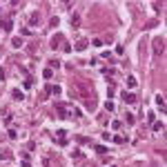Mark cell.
<instances>
[{"mask_svg": "<svg viewBox=\"0 0 167 167\" xmlns=\"http://www.w3.org/2000/svg\"><path fill=\"white\" fill-rule=\"evenodd\" d=\"M96 152H98V154H105V152H107V149H105L103 145H96Z\"/></svg>", "mask_w": 167, "mask_h": 167, "instance_id": "9a60e30c", "label": "cell"}, {"mask_svg": "<svg viewBox=\"0 0 167 167\" xmlns=\"http://www.w3.org/2000/svg\"><path fill=\"white\" fill-rule=\"evenodd\" d=\"M22 167H31V163L29 160H22Z\"/></svg>", "mask_w": 167, "mask_h": 167, "instance_id": "e0dca14e", "label": "cell"}, {"mask_svg": "<svg viewBox=\"0 0 167 167\" xmlns=\"http://www.w3.org/2000/svg\"><path fill=\"white\" fill-rule=\"evenodd\" d=\"M163 51H165V40H163V38H154V53H156V56H160Z\"/></svg>", "mask_w": 167, "mask_h": 167, "instance_id": "6da1fadb", "label": "cell"}, {"mask_svg": "<svg viewBox=\"0 0 167 167\" xmlns=\"http://www.w3.org/2000/svg\"><path fill=\"white\" fill-rule=\"evenodd\" d=\"M156 103L160 107V112H165V98H163V96H156Z\"/></svg>", "mask_w": 167, "mask_h": 167, "instance_id": "ba28073f", "label": "cell"}, {"mask_svg": "<svg viewBox=\"0 0 167 167\" xmlns=\"http://www.w3.org/2000/svg\"><path fill=\"white\" fill-rule=\"evenodd\" d=\"M127 123H129V125H134V123H136V118H134L131 114H127Z\"/></svg>", "mask_w": 167, "mask_h": 167, "instance_id": "2e32d148", "label": "cell"}, {"mask_svg": "<svg viewBox=\"0 0 167 167\" xmlns=\"http://www.w3.org/2000/svg\"><path fill=\"white\" fill-rule=\"evenodd\" d=\"M60 91H63V89H60L58 85H53V87H51V85H49V87H47V94H56V96H58Z\"/></svg>", "mask_w": 167, "mask_h": 167, "instance_id": "5b68a950", "label": "cell"}, {"mask_svg": "<svg viewBox=\"0 0 167 167\" xmlns=\"http://www.w3.org/2000/svg\"><path fill=\"white\" fill-rule=\"evenodd\" d=\"M11 45H13V47H22V40H20V38H13Z\"/></svg>", "mask_w": 167, "mask_h": 167, "instance_id": "30bf717a", "label": "cell"}, {"mask_svg": "<svg viewBox=\"0 0 167 167\" xmlns=\"http://www.w3.org/2000/svg\"><path fill=\"white\" fill-rule=\"evenodd\" d=\"M163 129H165V125H163V123H154V131H158V134H160Z\"/></svg>", "mask_w": 167, "mask_h": 167, "instance_id": "9c48e42d", "label": "cell"}, {"mask_svg": "<svg viewBox=\"0 0 167 167\" xmlns=\"http://www.w3.org/2000/svg\"><path fill=\"white\" fill-rule=\"evenodd\" d=\"M38 22H40V16H38V13H34V16L29 18V27H36Z\"/></svg>", "mask_w": 167, "mask_h": 167, "instance_id": "277c9868", "label": "cell"}, {"mask_svg": "<svg viewBox=\"0 0 167 167\" xmlns=\"http://www.w3.org/2000/svg\"><path fill=\"white\" fill-rule=\"evenodd\" d=\"M91 45H94V47H100V45H103V40H100V38H94V40H91Z\"/></svg>", "mask_w": 167, "mask_h": 167, "instance_id": "7c38bea8", "label": "cell"}, {"mask_svg": "<svg viewBox=\"0 0 167 167\" xmlns=\"http://www.w3.org/2000/svg\"><path fill=\"white\" fill-rule=\"evenodd\" d=\"M120 98H123V100H125V103H136V96H134V94H131V91H123V96H120Z\"/></svg>", "mask_w": 167, "mask_h": 167, "instance_id": "7a4b0ae2", "label": "cell"}, {"mask_svg": "<svg viewBox=\"0 0 167 167\" xmlns=\"http://www.w3.org/2000/svg\"><path fill=\"white\" fill-rule=\"evenodd\" d=\"M11 98H13V100H22V98H25V94H22V91H18V89H13L11 91Z\"/></svg>", "mask_w": 167, "mask_h": 167, "instance_id": "3957f363", "label": "cell"}, {"mask_svg": "<svg viewBox=\"0 0 167 167\" xmlns=\"http://www.w3.org/2000/svg\"><path fill=\"white\" fill-rule=\"evenodd\" d=\"M9 158H11V154H9V152H5V154H0V160H9Z\"/></svg>", "mask_w": 167, "mask_h": 167, "instance_id": "4fadbf2b", "label": "cell"}, {"mask_svg": "<svg viewBox=\"0 0 167 167\" xmlns=\"http://www.w3.org/2000/svg\"><path fill=\"white\" fill-rule=\"evenodd\" d=\"M76 49H78V51H85V49H87V40H78V42H76Z\"/></svg>", "mask_w": 167, "mask_h": 167, "instance_id": "8992f818", "label": "cell"}, {"mask_svg": "<svg viewBox=\"0 0 167 167\" xmlns=\"http://www.w3.org/2000/svg\"><path fill=\"white\" fill-rule=\"evenodd\" d=\"M51 67L56 69V67H60V63H58V60H49V69H51Z\"/></svg>", "mask_w": 167, "mask_h": 167, "instance_id": "5bb4252c", "label": "cell"}, {"mask_svg": "<svg viewBox=\"0 0 167 167\" xmlns=\"http://www.w3.org/2000/svg\"><path fill=\"white\" fill-rule=\"evenodd\" d=\"M127 85H129V87H136V78L129 76V78H127Z\"/></svg>", "mask_w": 167, "mask_h": 167, "instance_id": "8fae6325", "label": "cell"}, {"mask_svg": "<svg viewBox=\"0 0 167 167\" xmlns=\"http://www.w3.org/2000/svg\"><path fill=\"white\" fill-rule=\"evenodd\" d=\"M0 25H2L5 31H11V29H13V22H11V20H5V22H0Z\"/></svg>", "mask_w": 167, "mask_h": 167, "instance_id": "52a82bcc", "label": "cell"}]
</instances>
